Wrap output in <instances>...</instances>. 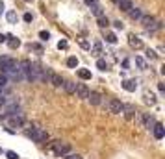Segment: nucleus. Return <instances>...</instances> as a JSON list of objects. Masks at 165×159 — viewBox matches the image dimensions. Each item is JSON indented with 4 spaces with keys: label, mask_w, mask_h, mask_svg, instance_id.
Masks as SVG:
<instances>
[{
    "label": "nucleus",
    "mask_w": 165,
    "mask_h": 159,
    "mask_svg": "<svg viewBox=\"0 0 165 159\" xmlns=\"http://www.w3.org/2000/svg\"><path fill=\"white\" fill-rule=\"evenodd\" d=\"M22 19H24V22H32V13H24V17H22Z\"/></svg>",
    "instance_id": "37"
},
{
    "label": "nucleus",
    "mask_w": 165,
    "mask_h": 159,
    "mask_svg": "<svg viewBox=\"0 0 165 159\" xmlns=\"http://www.w3.org/2000/svg\"><path fill=\"white\" fill-rule=\"evenodd\" d=\"M97 69H99V71H108V63H106V59H99V61H97Z\"/></svg>",
    "instance_id": "28"
},
{
    "label": "nucleus",
    "mask_w": 165,
    "mask_h": 159,
    "mask_svg": "<svg viewBox=\"0 0 165 159\" xmlns=\"http://www.w3.org/2000/svg\"><path fill=\"white\" fill-rule=\"evenodd\" d=\"M106 43L115 44V43H117V35H115V33H111V32H108V33H106Z\"/></svg>",
    "instance_id": "25"
},
{
    "label": "nucleus",
    "mask_w": 165,
    "mask_h": 159,
    "mask_svg": "<svg viewBox=\"0 0 165 159\" xmlns=\"http://www.w3.org/2000/svg\"><path fill=\"white\" fill-rule=\"evenodd\" d=\"M0 152H2V150H0Z\"/></svg>",
    "instance_id": "46"
},
{
    "label": "nucleus",
    "mask_w": 165,
    "mask_h": 159,
    "mask_svg": "<svg viewBox=\"0 0 165 159\" xmlns=\"http://www.w3.org/2000/svg\"><path fill=\"white\" fill-rule=\"evenodd\" d=\"M128 15H130V19H134V20H139V17L143 15V13H141V9H139V8H132V9L128 11Z\"/></svg>",
    "instance_id": "21"
},
{
    "label": "nucleus",
    "mask_w": 165,
    "mask_h": 159,
    "mask_svg": "<svg viewBox=\"0 0 165 159\" xmlns=\"http://www.w3.org/2000/svg\"><path fill=\"white\" fill-rule=\"evenodd\" d=\"M26 135H28L32 141H35V143H46V141H48V133H46V130L37 128V126L28 128V130H26Z\"/></svg>",
    "instance_id": "1"
},
{
    "label": "nucleus",
    "mask_w": 165,
    "mask_h": 159,
    "mask_svg": "<svg viewBox=\"0 0 165 159\" xmlns=\"http://www.w3.org/2000/svg\"><path fill=\"white\" fill-rule=\"evenodd\" d=\"M147 57H149L150 61H154V59H158V54H156L154 50H150V48H147Z\"/></svg>",
    "instance_id": "31"
},
{
    "label": "nucleus",
    "mask_w": 165,
    "mask_h": 159,
    "mask_svg": "<svg viewBox=\"0 0 165 159\" xmlns=\"http://www.w3.org/2000/svg\"><path fill=\"white\" fill-rule=\"evenodd\" d=\"M99 20H97V24L100 26V28H108L109 26V20H108V17L106 15H100V17H97Z\"/></svg>",
    "instance_id": "20"
},
{
    "label": "nucleus",
    "mask_w": 165,
    "mask_h": 159,
    "mask_svg": "<svg viewBox=\"0 0 165 159\" xmlns=\"http://www.w3.org/2000/svg\"><path fill=\"white\" fill-rule=\"evenodd\" d=\"M58 48H59V50H67V48H69V43H67L65 39H61V41L58 43Z\"/></svg>",
    "instance_id": "32"
},
{
    "label": "nucleus",
    "mask_w": 165,
    "mask_h": 159,
    "mask_svg": "<svg viewBox=\"0 0 165 159\" xmlns=\"http://www.w3.org/2000/svg\"><path fill=\"white\" fill-rule=\"evenodd\" d=\"M143 102L149 104V105H154V104H156V96H154L152 91H149V89L143 91Z\"/></svg>",
    "instance_id": "12"
},
{
    "label": "nucleus",
    "mask_w": 165,
    "mask_h": 159,
    "mask_svg": "<svg viewBox=\"0 0 165 159\" xmlns=\"http://www.w3.org/2000/svg\"><path fill=\"white\" fill-rule=\"evenodd\" d=\"M123 89L128 91V93H134V91L137 89V81L135 80H124L123 81Z\"/></svg>",
    "instance_id": "16"
},
{
    "label": "nucleus",
    "mask_w": 165,
    "mask_h": 159,
    "mask_svg": "<svg viewBox=\"0 0 165 159\" xmlns=\"http://www.w3.org/2000/svg\"><path fill=\"white\" fill-rule=\"evenodd\" d=\"M85 4L91 8V6H95V4H97V0H85Z\"/></svg>",
    "instance_id": "39"
},
{
    "label": "nucleus",
    "mask_w": 165,
    "mask_h": 159,
    "mask_svg": "<svg viewBox=\"0 0 165 159\" xmlns=\"http://www.w3.org/2000/svg\"><path fill=\"white\" fill-rule=\"evenodd\" d=\"M78 44H80L84 50H91V44H89V41H85V39H78Z\"/></svg>",
    "instance_id": "29"
},
{
    "label": "nucleus",
    "mask_w": 165,
    "mask_h": 159,
    "mask_svg": "<svg viewBox=\"0 0 165 159\" xmlns=\"http://www.w3.org/2000/svg\"><path fill=\"white\" fill-rule=\"evenodd\" d=\"M63 157H65V159H82V155H78V154H70V152L65 154Z\"/></svg>",
    "instance_id": "34"
},
{
    "label": "nucleus",
    "mask_w": 165,
    "mask_h": 159,
    "mask_svg": "<svg viewBox=\"0 0 165 159\" xmlns=\"http://www.w3.org/2000/svg\"><path fill=\"white\" fill-rule=\"evenodd\" d=\"M39 39H41V41H48V39H50V33L43 30V32H39Z\"/></svg>",
    "instance_id": "33"
},
{
    "label": "nucleus",
    "mask_w": 165,
    "mask_h": 159,
    "mask_svg": "<svg viewBox=\"0 0 165 159\" xmlns=\"http://www.w3.org/2000/svg\"><path fill=\"white\" fill-rule=\"evenodd\" d=\"M113 2L119 6V9L121 11H130L132 8H134V4H132V0H113Z\"/></svg>",
    "instance_id": "8"
},
{
    "label": "nucleus",
    "mask_w": 165,
    "mask_h": 159,
    "mask_svg": "<svg viewBox=\"0 0 165 159\" xmlns=\"http://www.w3.org/2000/svg\"><path fill=\"white\" fill-rule=\"evenodd\" d=\"M87 100H89L93 105H100V104H102V95H100V93H97V91H89Z\"/></svg>",
    "instance_id": "6"
},
{
    "label": "nucleus",
    "mask_w": 165,
    "mask_h": 159,
    "mask_svg": "<svg viewBox=\"0 0 165 159\" xmlns=\"http://www.w3.org/2000/svg\"><path fill=\"white\" fill-rule=\"evenodd\" d=\"M123 113H124V117H126L128 120H132V119H135V113H137V109H135L132 104H128V105H124V107H123Z\"/></svg>",
    "instance_id": "9"
},
{
    "label": "nucleus",
    "mask_w": 165,
    "mask_h": 159,
    "mask_svg": "<svg viewBox=\"0 0 165 159\" xmlns=\"http://www.w3.org/2000/svg\"><path fill=\"white\" fill-rule=\"evenodd\" d=\"M78 76H80L82 80H91V71H87V69H78Z\"/></svg>",
    "instance_id": "22"
},
{
    "label": "nucleus",
    "mask_w": 165,
    "mask_h": 159,
    "mask_svg": "<svg viewBox=\"0 0 165 159\" xmlns=\"http://www.w3.org/2000/svg\"><path fill=\"white\" fill-rule=\"evenodd\" d=\"M9 65H11V57H8V56H0V72H6L8 69H9Z\"/></svg>",
    "instance_id": "15"
},
{
    "label": "nucleus",
    "mask_w": 165,
    "mask_h": 159,
    "mask_svg": "<svg viewBox=\"0 0 165 159\" xmlns=\"http://www.w3.org/2000/svg\"><path fill=\"white\" fill-rule=\"evenodd\" d=\"M6 155H8V159H19V155H17L15 152H11V150H8V152H6Z\"/></svg>",
    "instance_id": "35"
},
{
    "label": "nucleus",
    "mask_w": 165,
    "mask_h": 159,
    "mask_svg": "<svg viewBox=\"0 0 165 159\" xmlns=\"http://www.w3.org/2000/svg\"><path fill=\"white\" fill-rule=\"evenodd\" d=\"M135 65L139 67L141 71H145V69H147V61H145L143 57H141V56H135Z\"/></svg>",
    "instance_id": "23"
},
{
    "label": "nucleus",
    "mask_w": 165,
    "mask_h": 159,
    "mask_svg": "<svg viewBox=\"0 0 165 159\" xmlns=\"http://www.w3.org/2000/svg\"><path fill=\"white\" fill-rule=\"evenodd\" d=\"M8 81H9V78H8L6 74H2V72H0V89L8 87Z\"/></svg>",
    "instance_id": "27"
},
{
    "label": "nucleus",
    "mask_w": 165,
    "mask_h": 159,
    "mask_svg": "<svg viewBox=\"0 0 165 159\" xmlns=\"http://www.w3.org/2000/svg\"><path fill=\"white\" fill-rule=\"evenodd\" d=\"M152 131H154V137H156V139H163V137H165V128H163V124H160V122L154 124Z\"/></svg>",
    "instance_id": "14"
},
{
    "label": "nucleus",
    "mask_w": 165,
    "mask_h": 159,
    "mask_svg": "<svg viewBox=\"0 0 165 159\" xmlns=\"http://www.w3.org/2000/svg\"><path fill=\"white\" fill-rule=\"evenodd\" d=\"M128 43H130V47L135 48V50H141V48H143V41H141L137 35H130V37H128Z\"/></svg>",
    "instance_id": "11"
},
{
    "label": "nucleus",
    "mask_w": 165,
    "mask_h": 159,
    "mask_svg": "<svg viewBox=\"0 0 165 159\" xmlns=\"http://www.w3.org/2000/svg\"><path fill=\"white\" fill-rule=\"evenodd\" d=\"M91 13H93V15H97V17H100V15H104V13H102V8H100L99 4H95V6H91Z\"/></svg>",
    "instance_id": "26"
},
{
    "label": "nucleus",
    "mask_w": 165,
    "mask_h": 159,
    "mask_svg": "<svg viewBox=\"0 0 165 159\" xmlns=\"http://www.w3.org/2000/svg\"><path fill=\"white\" fill-rule=\"evenodd\" d=\"M6 37H8V39H6V43H8V47H9V48H13V50H15V48H19V47H20V41H19L15 35H6Z\"/></svg>",
    "instance_id": "17"
},
{
    "label": "nucleus",
    "mask_w": 165,
    "mask_h": 159,
    "mask_svg": "<svg viewBox=\"0 0 165 159\" xmlns=\"http://www.w3.org/2000/svg\"><path fill=\"white\" fill-rule=\"evenodd\" d=\"M6 96H4V93H0V105H6Z\"/></svg>",
    "instance_id": "38"
},
{
    "label": "nucleus",
    "mask_w": 165,
    "mask_h": 159,
    "mask_svg": "<svg viewBox=\"0 0 165 159\" xmlns=\"http://www.w3.org/2000/svg\"><path fill=\"white\" fill-rule=\"evenodd\" d=\"M30 48H34V50H37V52H41V47H39V44H30Z\"/></svg>",
    "instance_id": "40"
},
{
    "label": "nucleus",
    "mask_w": 165,
    "mask_h": 159,
    "mask_svg": "<svg viewBox=\"0 0 165 159\" xmlns=\"http://www.w3.org/2000/svg\"><path fill=\"white\" fill-rule=\"evenodd\" d=\"M22 124H24L22 115H9V126L11 128H22Z\"/></svg>",
    "instance_id": "7"
},
{
    "label": "nucleus",
    "mask_w": 165,
    "mask_h": 159,
    "mask_svg": "<svg viewBox=\"0 0 165 159\" xmlns=\"http://www.w3.org/2000/svg\"><path fill=\"white\" fill-rule=\"evenodd\" d=\"M50 148H52V152H54L56 155H65V154L70 152L69 143H63V141H54V143H50Z\"/></svg>",
    "instance_id": "3"
},
{
    "label": "nucleus",
    "mask_w": 165,
    "mask_h": 159,
    "mask_svg": "<svg viewBox=\"0 0 165 159\" xmlns=\"http://www.w3.org/2000/svg\"><path fill=\"white\" fill-rule=\"evenodd\" d=\"M67 67H70V69H76V67H78V57H76V56H70V57L67 59Z\"/></svg>",
    "instance_id": "24"
},
{
    "label": "nucleus",
    "mask_w": 165,
    "mask_h": 159,
    "mask_svg": "<svg viewBox=\"0 0 165 159\" xmlns=\"http://www.w3.org/2000/svg\"><path fill=\"white\" fill-rule=\"evenodd\" d=\"M6 19H8V22H9V24H17V20H19L17 11H8V13H6Z\"/></svg>",
    "instance_id": "19"
},
{
    "label": "nucleus",
    "mask_w": 165,
    "mask_h": 159,
    "mask_svg": "<svg viewBox=\"0 0 165 159\" xmlns=\"http://www.w3.org/2000/svg\"><path fill=\"white\" fill-rule=\"evenodd\" d=\"M128 67H130V61L124 59V61H123V69H128Z\"/></svg>",
    "instance_id": "41"
},
{
    "label": "nucleus",
    "mask_w": 165,
    "mask_h": 159,
    "mask_svg": "<svg viewBox=\"0 0 165 159\" xmlns=\"http://www.w3.org/2000/svg\"><path fill=\"white\" fill-rule=\"evenodd\" d=\"M24 2H32V0H24Z\"/></svg>",
    "instance_id": "44"
},
{
    "label": "nucleus",
    "mask_w": 165,
    "mask_h": 159,
    "mask_svg": "<svg viewBox=\"0 0 165 159\" xmlns=\"http://www.w3.org/2000/svg\"><path fill=\"white\" fill-rule=\"evenodd\" d=\"M139 20H141V24L147 28V32H158L161 28V22H158L152 15H141Z\"/></svg>",
    "instance_id": "2"
},
{
    "label": "nucleus",
    "mask_w": 165,
    "mask_h": 159,
    "mask_svg": "<svg viewBox=\"0 0 165 159\" xmlns=\"http://www.w3.org/2000/svg\"><path fill=\"white\" fill-rule=\"evenodd\" d=\"M74 87H76L74 81H63V89L67 95H74Z\"/></svg>",
    "instance_id": "18"
},
{
    "label": "nucleus",
    "mask_w": 165,
    "mask_h": 159,
    "mask_svg": "<svg viewBox=\"0 0 165 159\" xmlns=\"http://www.w3.org/2000/svg\"><path fill=\"white\" fill-rule=\"evenodd\" d=\"M108 111L109 113H113V115H121L123 113V107H124V104L121 102V100H117V98H111V100H108Z\"/></svg>",
    "instance_id": "4"
},
{
    "label": "nucleus",
    "mask_w": 165,
    "mask_h": 159,
    "mask_svg": "<svg viewBox=\"0 0 165 159\" xmlns=\"http://www.w3.org/2000/svg\"><path fill=\"white\" fill-rule=\"evenodd\" d=\"M113 26H115V30H123V28H124V24H123L121 20H115V22H113Z\"/></svg>",
    "instance_id": "36"
},
{
    "label": "nucleus",
    "mask_w": 165,
    "mask_h": 159,
    "mask_svg": "<svg viewBox=\"0 0 165 159\" xmlns=\"http://www.w3.org/2000/svg\"><path fill=\"white\" fill-rule=\"evenodd\" d=\"M0 93H2V89H0Z\"/></svg>",
    "instance_id": "45"
},
{
    "label": "nucleus",
    "mask_w": 165,
    "mask_h": 159,
    "mask_svg": "<svg viewBox=\"0 0 165 159\" xmlns=\"http://www.w3.org/2000/svg\"><path fill=\"white\" fill-rule=\"evenodd\" d=\"M48 81H50V83H52L54 87H61V85H63V78H61V76H59L58 72H52V71H50Z\"/></svg>",
    "instance_id": "10"
},
{
    "label": "nucleus",
    "mask_w": 165,
    "mask_h": 159,
    "mask_svg": "<svg viewBox=\"0 0 165 159\" xmlns=\"http://www.w3.org/2000/svg\"><path fill=\"white\" fill-rule=\"evenodd\" d=\"M6 39H8L6 33H0V43H6Z\"/></svg>",
    "instance_id": "42"
},
{
    "label": "nucleus",
    "mask_w": 165,
    "mask_h": 159,
    "mask_svg": "<svg viewBox=\"0 0 165 159\" xmlns=\"http://www.w3.org/2000/svg\"><path fill=\"white\" fill-rule=\"evenodd\" d=\"M74 93H76V96H78V98L87 100V96H89V87H87L85 83H76V87H74Z\"/></svg>",
    "instance_id": "5"
},
{
    "label": "nucleus",
    "mask_w": 165,
    "mask_h": 159,
    "mask_svg": "<svg viewBox=\"0 0 165 159\" xmlns=\"http://www.w3.org/2000/svg\"><path fill=\"white\" fill-rule=\"evenodd\" d=\"M141 124H143L147 130H152L154 124H156V120H154V117L150 115V113H145V115H143V122H141Z\"/></svg>",
    "instance_id": "13"
},
{
    "label": "nucleus",
    "mask_w": 165,
    "mask_h": 159,
    "mask_svg": "<svg viewBox=\"0 0 165 159\" xmlns=\"http://www.w3.org/2000/svg\"><path fill=\"white\" fill-rule=\"evenodd\" d=\"M2 13H4V2L0 0V15H2Z\"/></svg>",
    "instance_id": "43"
},
{
    "label": "nucleus",
    "mask_w": 165,
    "mask_h": 159,
    "mask_svg": "<svg viewBox=\"0 0 165 159\" xmlns=\"http://www.w3.org/2000/svg\"><path fill=\"white\" fill-rule=\"evenodd\" d=\"M102 52V44L100 43H95V44H93V56H99Z\"/></svg>",
    "instance_id": "30"
}]
</instances>
